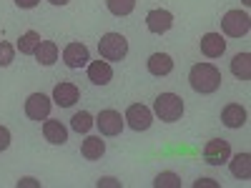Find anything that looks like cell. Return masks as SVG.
Wrapping results in <instances>:
<instances>
[{"mask_svg":"<svg viewBox=\"0 0 251 188\" xmlns=\"http://www.w3.org/2000/svg\"><path fill=\"white\" fill-rule=\"evenodd\" d=\"M188 83H191V88L196 93H216L219 86H221V73L216 66H211V63H196V66L191 68V73H188Z\"/></svg>","mask_w":251,"mask_h":188,"instance_id":"cell-1","label":"cell"},{"mask_svg":"<svg viewBox=\"0 0 251 188\" xmlns=\"http://www.w3.org/2000/svg\"><path fill=\"white\" fill-rule=\"evenodd\" d=\"M98 53L103 60H111V63H121L126 55H128V40L121 33H106L98 40Z\"/></svg>","mask_w":251,"mask_h":188,"instance_id":"cell-2","label":"cell"},{"mask_svg":"<svg viewBox=\"0 0 251 188\" xmlns=\"http://www.w3.org/2000/svg\"><path fill=\"white\" fill-rule=\"evenodd\" d=\"M153 113L161 120H166V123L181 120V116H183V98L176 95V93H161L153 100Z\"/></svg>","mask_w":251,"mask_h":188,"instance_id":"cell-3","label":"cell"},{"mask_svg":"<svg viewBox=\"0 0 251 188\" xmlns=\"http://www.w3.org/2000/svg\"><path fill=\"white\" fill-rule=\"evenodd\" d=\"M221 30L228 35V38H241L251 30V18L249 13H241V10H228L224 18H221Z\"/></svg>","mask_w":251,"mask_h":188,"instance_id":"cell-4","label":"cell"},{"mask_svg":"<svg viewBox=\"0 0 251 188\" xmlns=\"http://www.w3.org/2000/svg\"><path fill=\"white\" fill-rule=\"evenodd\" d=\"M123 120L128 123L133 131H149L151 123H153V111L146 108L143 103H133V106H128V111H126Z\"/></svg>","mask_w":251,"mask_h":188,"instance_id":"cell-5","label":"cell"},{"mask_svg":"<svg viewBox=\"0 0 251 188\" xmlns=\"http://www.w3.org/2000/svg\"><path fill=\"white\" fill-rule=\"evenodd\" d=\"M228 158H231V145H228V141L214 138V141L206 143L203 161H206L208 165H224V163H228Z\"/></svg>","mask_w":251,"mask_h":188,"instance_id":"cell-6","label":"cell"},{"mask_svg":"<svg viewBox=\"0 0 251 188\" xmlns=\"http://www.w3.org/2000/svg\"><path fill=\"white\" fill-rule=\"evenodd\" d=\"M146 28H149L153 35H163L174 28V13L171 10H163V8H156L146 15Z\"/></svg>","mask_w":251,"mask_h":188,"instance_id":"cell-7","label":"cell"},{"mask_svg":"<svg viewBox=\"0 0 251 188\" xmlns=\"http://www.w3.org/2000/svg\"><path fill=\"white\" fill-rule=\"evenodd\" d=\"M50 98L48 95H43V93H33V95H28V100H25V116L30 118V120H46L48 116H50Z\"/></svg>","mask_w":251,"mask_h":188,"instance_id":"cell-8","label":"cell"},{"mask_svg":"<svg viewBox=\"0 0 251 188\" xmlns=\"http://www.w3.org/2000/svg\"><path fill=\"white\" fill-rule=\"evenodd\" d=\"M96 125H98V131H100L103 136H121L126 120L121 118L118 111H111V108H108V111H100V113H98Z\"/></svg>","mask_w":251,"mask_h":188,"instance_id":"cell-9","label":"cell"},{"mask_svg":"<svg viewBox=\"0 0 251 188\" xmlns=\"http://www.w3.org/2000/svg\"><path fill=\"white\" fill-rule=\"evenodd\" d=\"M80 98V91L75 83H68V80H60L58 86L53 88V100L58 103L60 108H71L73 103Z\"/></svg>","mask_w":251,"mask_h":188,"instance_id":"cell-10","label":"cell"},{"mask_svg":"<svg viewBox=\"0 0 251 188\" xmlns=\"http://www.w3.org/2000/svg\"><path fill=\"white\" fill-rule=\"evenodd\" d=\"M88 80L93 86H108L113 80V68L108 60H93L88 63Z\"/></svg>","mask_w":251,"mask_h":188,"instance_id":"cell-11","label":"cell"},{"mask_svg":"<svg viewBox=\"0 0 251 188\" xmlns=\"http://www.w3.org/2000/svg\"><path fill=\"white\" fill-rule=\"evenodd\" d=\"M63 60H66V66L68 68H83V66H88V48L83 46V43H71L66 46V50H63Z\"/></svg>","mask_w":251,"mask_h":188,"instance_id":"cell-12","label":"cell"},{"mask_svg":"<svg viewBox=\"0 0 251 188\" xmlns=\"http://www.w3.org/2000/svg\"><path fill=\"white\" fill-rule=\"evenodd\" d=\"M226 50V40L221 33H206L201 38V53L206 58H221Z\"/></svg>","mask_w":251,"mask_h":188,"instance_id":"cell-13","label":"cell"},{"mask_svg":"<svg viewBox=\"0 0 251 188\" xmlns=\"http://www.w3.org/2000/svg\"><path fill=\"white\" fill-rule=\"evenodd\" d=\"M221 123L226 128H241L246 123V108L239 106V103H228V106L221 111Z\"/></svg>","mask_w":251,"mask_h":188,"instance_id":"cell-14","label":"cell"},{"mask_svg":"<svg viewBox=\"0 0 251 188\" xmlns=\"http://www.w3.org/2000/svg\"><path fill=\"white\" fill-rule=\"evenodd\" d=\"M174 70V58L169 53H153L149 58V73L156 75V78H163Z\"/></svg>","mask_w":251,"mask_h":188,"instance_id":"cell-15","label":"cell"},{"mask_svg":"<svg viewBox=\"0 0 251 188\" xmlns=\"http://www.w3.org/2000/svg\"><path fill=\"white\" fill-rule=\"evenodd\" d=\"M43 136H46L48 143L63 145V143L68 141V128H66L60 120H48V118H46V123H43Z\"/></svg>","mask_w":251,"mask_h":188,"instance_id":"cell-16","label":"cell"},{"mask_svg":"<svg viewBox=\"0 0 251 188\" xmlns=\"http://www.w3.org/2000/svg\"><path fill=\"white\" fill-rule=\"evenodd\" d=\"M103 153H106V143H103L98 136H88L80 145V156L86 161H98Z\"/></svg>","mask_w":251,"mask_h":188,"instance_id":"cell-17","label":"cell"},{"mask_svg":"<svg viewBox=\"0 0 251 188\" xmlns=\"http://www.w3.org/2000/svg\"><path fill=\"white\" fill-rule=\"evenodd\" d=\"M35 60L40 63V66H53V63L58 60V46L53 43V40H40V46L35 48Z\"/></svg>","mask_w":251,"mask_h":188,"instance_id":"cell-18","label":"cell"},{"mask_svg":"<svg viewBox=\"0 0 251 188\" xmlns=\"http://www.w3.org/2000/svg\"><path fill=\"white\" fill-rule=\"evenodd\" d=\"M231 73L239 80H249L251 78V55L249 53H236L231 60Z\"/></svg>","mask_w":251,"mask_h":188,"instance_id":"cell-19","label":"cell"},{"mask_svg":"<svg viewBox=\"0 0 251 188\" xmlns=\"http://www.w3.org/2000/svg\"><path fill=\"white\" fill-rule=\"evenodd\" d=\"M231 161V173L236 176V178H249L251 176V156L249 153H239V156H234V158H228Z\"/></svg>","mask_w":251,"mask_h":188,"instance_id":"cell-20","label":"cell"},{"mask_svg":"<svg viewBox=\"0 0 251 188\" xmlns=\"http://www.w3.org/2000/svg\"><path fill=\"white\" fill-rule=\"evenodd\" d=\"M38 46H40V35L35 30L23 33V35H20V40H18V50L23 53V55H33Z\"/></svg>","mask_w":251,"mask_h":188,"instance_id":"cell-21","label":"cell"},{"mask_svg":"<svg viewBox=\"0 0 251 188\" xmlns=\"http://www.w3.org/2000/svg\"><path fill=\"white\" fill-rule=\"evenodd\" d=\"M93 125H96V120H93V116H91L88 111H80V113H75V116L71 118V128H73L75 133H88Z\"/></svg>","mask_w":251,"mask_h":188,"instance_id":"cell-22","label":"cell"},{"mask_svg":"<svg viewBox=\"0 0 251 188\" xmlns=\"http://www.w3.org/2000/svg\"><path fill=\"white\" fill-rule=\"evenodd\" d=\"M106 8H108L116 18H123V15H131V13H133L136 0H106Z\"/></svg>","mask_w":251,"mask_h":188,"instance_id":"cell-23","label":"cell"},{"mask_svg":"<svg viewBox=\"0 0 251 188\" xmlns=\"http://www.w3.org/2000/svg\"><path fill=\"white\" fill-rule=\"evenodd\" d=\"M156 188H181V178L171 171H166V173H158L156 181H153Z\"/></svg>","mask_w":251,"mask_h":188,"instance_id":"cell-24","label":"cell"},{"mask_svg":"<svg viewBox=\"0 0 251 188\" xmlns=\"http://www.w3.org/2000/svg\"><path fill=\"white\" fill-rule=\"evenodd\" d=\"M13 58H15V48L10 43H5V40H0V68H8Z\"/></svg>","mask_w":251,"mask_h":188,"instance_id":"cell-25","label":"cell"},{"mask_svg":"<svg viewBox=\"0 0 251 188\" xmlns=\"http://www.w3.org/2000/svg\"><path fill=\"white\" fill-rule=\"evenodd\" d=\"M8 145H10V131L5 125H0V151H5Z\"/></svg>","mask_w":251,"mask_h":188,"instance_id":"cell-26","label":"cell"},{"mask_svg":"<svg viewBox=\"0 0 251 188\" xmlns=\"http://www.w3.org/2000/svg\"><path fill=\"white\" fill-rule=\"evenodd\" d=\"M38 3H40V0H15V5L23 8V10H30V8H35Z\"/></svg>","mask_w":251,"mask_h":188,"instance_id":"cell-27","label":"cell"},{"mask_svg":"<svg viewBox=\"0 0 251 188\" xmlns=\"http://www.w3.org/2000/svg\"><path fill=\"white\" fill-rule=\"evenodd\" d=\"M194 186H196V188H201V186H214V188H216L219 183H216V181H211V178H199Z\"/></svg>","mask_w":251,"mask_h":188,"instance_id":"cell-28","label":"cell"},{"mask_svg":"<svg viewBox=\"0 0 251 188\" xmlns=\"http://www.w3.org/2000/svg\"><path fill=\"white\" fill-rule=\"evenodd\" d=\"M98 186H121L118 181H113V178H100L98 181Z\"/></svg>","mask_w":251,"mask_h":188,"instance_id":"cell-29","label":"cell"},{"mask_svg":"<svg viewBox=\"0 0 251 188\" xmlns=\"http://www.w3.org/2000/svg\"><path fill=\"white\" fill-rule=\"evenodd\" d=\"M18 186H38V183H35V181H33V178H23V181H20V183H18Z\"/></svg>","mask_w":251,"mask_h":188,"instance_id":"cell-30","label":"cell"},{"mask_svg":"<svg viewBox=\"0 0 251 188\" xmlns=\"http://www.w3.org/2000/svg\"><path fill=\"white\" fill-rule=\"evenodd\" d=\"M50 5H66V3H71V0H48Z\"/></svg>","mask_w":251,"mask_h":188,"instance_id":"cell-31","label":"cell"}]
</instances>
